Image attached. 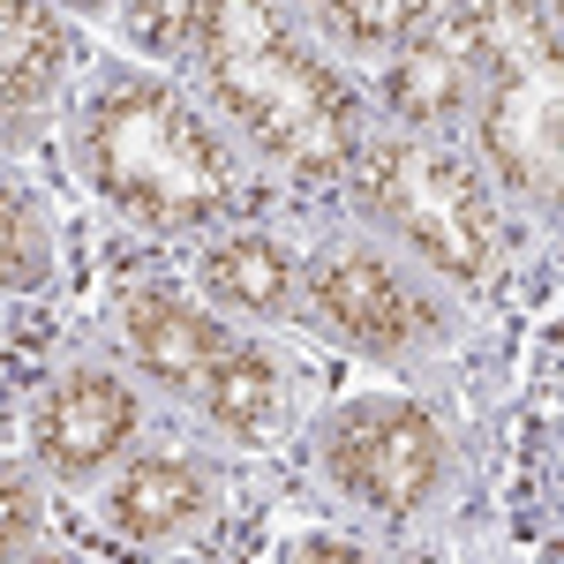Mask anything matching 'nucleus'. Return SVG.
I'll return each mask as SVG.
<instances>
[{"label": "nucleus", "instance_id": "nucleus-17", "mask_svg": "<svg viewBox=\"0 0 564 564\" xmlns=\"http://www.w3.org/2000/svg\"><path fill=\"white\" fill-rule=\"evenodd\" d=\"M23 564H84V557H76V550H61V542H39Z\"/></svg>", "mask_w": 564, "mask_h": 564}, {"label": "nucleus", "instance_id": "nucleus-6", "mask_svg": "<svg viewBox=\"0 0 564 564\" xmlns=\"http://www.w3.org/2000/svg\"><path fill=\"white\" fill-rule=\"evenodd\" d=\"M557 15L520 8V15H497V53L481 68L475 90V159L481 181L497 204H520L534 218H557Z\"/></svg>", "mask_w": 564, "mask_h": 564}, {"label": "nucleus", "instance_id": "nucleus-1", "mask_svg": "<svg viewBox=\"0 0 564 564\" xmlns=\"http://www.w3.org/2000/svg\"><path fill=\"white\" fill-rule=\"evenodd\" d=\"M181 61L196 98L234 151H249L286 181H347L369 143V106L324 45L271 8H181Z\"/></svg>", "mask_w": 564, "mask_h": 564}, {"label": "nucleus", "instance_id": "nucleus-2", "mask_svg": "<svg viewBox=\"0 0 564 564\" xmlns=\"http://www.w3.org/2000/svg\"><path fill=\"white\" fill-rule=\"evenodd\" d=\"M68 151L90 196L143 234L241 226V151L204 98L159 68L106 61L68 106Z\"/></svg>", "mask_w": 564, "mask_h": 564}, {"label": "nucleus", "instance_id": "nucleus-8", "mask_svg": "<svg viewBox=\"0 0 564 564\" xmlns=\"http://www.w3.org/2000/svg\"><path fill=\"white\" fill-rule=\"evenodd\" d=\"M143 384L135 369H121L113 354H84L61 361L31 399V467L61 489H98L143 436Z\"/></svg>", "mask_w": 564, "mask_h": 564}, {"label": "nucleus", "instance_id": "nucleus-11", "mask_svg": "<svg viewBox=\"0 0 564 564\" xmlns=\"http://www.w3.org/2000/svg\"><path fill=\"white\" fill-rule=\"evenodd\" d=\"M196 302L226 324H286L302 302V249L271 226H218L196 249Z\"/></svg>", "mask_w": 564, "mask_h": 564}, {"label": "nucleus", "instance_id": "nucleus-9", "mask_svg": "<svg viewBox=\"0 0 564 564\" xmlns=\"http://www.w3.org/2000/svg\"><path fill=\"white\" fill-rule=\"evenodd\" d=\"M497 53V8H452V15H414V31L384 61V113L391 129L452 135L475 113L481 68Z\"/></svg>", "mask_w": 564, "mask_h": 564}, {"label": "nucleus", "instance_id": "nucleus-16", "mask_svg": "<svg viewBox=\"0 0 564 564\" xmlns=\"http://www.w3.org/2000/svg\"><path fill=\"white\" fill-rule=\"evenodd\" d=\"M279 564H377V550L354 542V534H294L279 550Z\"/></svg>", "mask_w": 564, "mask_h": 564}, {"label": "nucleus", "instance_id": "nucleus-10", "mask_svg": "<svg viewBox=\"0 0 564 564\" xmlns=\"http://www.w3.org/2000/svg\"><path fill=\"white\" fill-rule=\"evenodd\" d=\"M218 497H226V475H218L212 452L135 444L129 459L98 481V520H106V534H121L135 550H166V542H188L218 520Z\"/></svg>", "mask_w": 564, "mask_h": 564}, {"label": "nucleus", "instance_id": "nucleus-15", "mask_svg": "<svg viewBox=\"0 0 564 564\" xmlns=\"http://www.w3.org/2000/svg\"><path fill=\"white\" fill-rule=\"evenodd\" d=\"M45 527V475L23 459H0V564H23Z\"/></svg>", "mask_w": 564, "mask_h": 564}, {"label": "nucleus", "instance_id": "nucleus-5", "mask_svg": "<svg viewBox=\"0 0 564 564\" xmlns=\"http://www.w3.org/2000/svg\"><path fill=\"white\" fill-rule=\"evenodd\" d=\"M316 339L384 361V369H422L452 347V294L430 286L414 263H399L384 241H369L361 226L324 234L302 257V302H294Z\"/></svg>", "mask_w": 564, "mask_h": 564}, {"label": "nucleus", "instance_id": "nucleus-3", "mask_svg": "<svg viewBox=\"0 0 564 564\" xmlns=\"http://www.w3.org/2000/svg\"><path fill=\"white\" fill-rule=\"evenodd\" d=\"M354 226L384 241L399 263H414L444 294H475L497 279L505 257V218L481 166L452 135H414V129H369V143L347 166Z\"/></svg>", "mask_w": 564, "mask_h": 564}, {"label": "nucleus", "instance_id": "nucleus-12", "mask_svg": "<svg viewBox=\"0 0 564 564\" xmlns=\"http://www.w3.org/2000/svg\"><path fill=\"white\" fill-rule=\"evenodd\" d=\"M68 23L53 8H0V151L31 143L61 113Z\"/></svg>", "mask_w": 564, "mask_h": 564}, {"label": "nucleus", "instance_id": "nucleus-7", "mask_svg": "<svg viewBox=\"0 0 564 564\" xmlns=\"http://www.w3.org/2000/svg\"><path fill=\"white\" fill-rule=\"evenodd\" d=\"M316 475L324 489L369 520H414L452 481V436L406 391H361L316 422Z\"/></svg>", "mask_w": 564, "mask_h": 564}, {"label": "nucleus", "instance_id": "nucleus-4", "mask_svg": "<svg viewBox=\"0 0 564 564\" xmlns=\"http://www.w3.org/2000/svg\"><path fill=\"white\" fill-rule=\"evenodd\" d=\"M113 347L121 369L166 384L226 444H271L294 414V369L249 324H226L196 294L143 279L113 294Z\"/></svg>", "mask_w": 564, "mask_h": 564}, {"label": "nucleus", "instance_id": "nucleus-13", "mask_svg": "<svg viewBox=\"0 0 564 564\" xmlns=\"http://www.w3.org/2000/svg\"><path fill=\"white\" fill-rule=\"evenodd\" d=\"M61 263V234L53 212L39 204V188L0 159V294H39Z\"/></svg>", "mask_w": 564, "mask_h": 564}, {"label": "nucleus", "instance_id": "nucleus-14", "mask_svg": "<svg viewBox=\"0 0 564 564\" xmlns=\"http://www.w3.org/2000/svg\"><path fill=\"white\" fill-rule=\"evenodd\" d=\"M414 15L422 8H316L308 15V39H339L347 53H361V61H391V45L414 31Z\"/></svg>", "mask_w": 564, "mask_h": 564}]
</instances>
